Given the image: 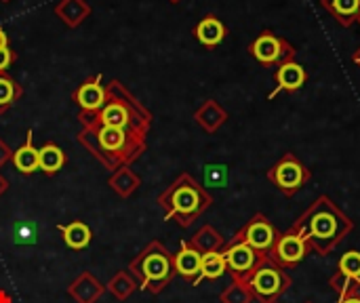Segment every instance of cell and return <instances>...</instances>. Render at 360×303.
Instances as JSON below:
<instances>
[{"label":"cell","instance_id":"obj_1","mask_svg":"<svg viewBox=\"0 0 360 303\" xmlns=\"http://www.w3.org/2000/svg\"><path fill=\"white\" fill-rule=\"evenodd\" d=\"M78 120L82 124V131L76 137L78 143L110 171L133 165L146 152V137L133 135L116 127L99 124L82 112Z\"/></svg>","mask_w":360,"mask_h":303},{"label":"cell","instance_id":"obj_2","mask_svg":"<svg viewBox=\"0 0 360 303\" xmlns=\"http://www.w3.org/2000/svg\"><path fill=\"white\" fill-rule=\"evenodd\" d=\"M82 114L99 124L116 127L139 137H146L152 127V114L118 80L105 84V101L97 112H82Z\"/></svg>","mask_w":360,"mask_h":303},{"label":"cell","instance_id":"obj_3","mask_svg":"<svg viewBox=\"0 0 360 303\" xmlns=\"http://www.w3.org/2000/svg\"><path fill=\"white\" fill-rule=\"evenodd\" d=\"M156 202L165 211L167 221L175 219L181 228H188L211 207L213 198L192 175L184 173L158 194Z\"/></svg>","mask_w":360,"mask_h":303},{"label":"cell","instance_id":"obj_4","mask_svg":"<svg viewBox=\"0 0 360 303\" xmlns=\"http://www.w3.org/2000/svg\"><path fill=\"white\" fill-rule=\"evenodd\" d=\"M129 272L139 283V287L152 295L162 293L173 281V276L177 274L173 266V255L167 251V247L160 240H152L129 264Z\"/></svg>","mask_w":360,"mask_h":303},{"label":"cell","instance_id":"obj_5","mask_svg":"<svg viewBox=\"0 0 360 303\" xmlns=\"http://www.w3.org/2000/svg\"><path fill=\"white\" fill-rule=\"evenodd\" d=\"M306 224L300 230L308 245H312L316 251L325 253L331 247L340 243V238L352 228L348 217H344L327 198H321L304 217Z\"/></svg>","mask_w":360,"mask_h":303},{"label":"cell","instance_id":"obj_6","mask_svg":"<svg viewBox=\"0 0 360 303\" xmlns=\"http://www.w3.org/2000/svg\"><path fill=\"white\" fill-rule=\"evenodd\" d=\"M251 55L262 65H281L285 61L295 59V49L281 36H276L270 30H264L253 42H251Z\"/></svg>","mask_w":360,"mask_h":303},{"label":"cell","instance_id":"obj_7","mask_svg":"<svg viewBox=\"0 0 360 303\" xmlns=\"http://www.w3.org/2000/svg\"><path fill=\"white\" fill-rule=\"evenodd\" d=\"M245 285L249 287L251 295L259 297L262 302L270 303L285 291V287L289 285V281H287V276L281 272V268L270 266V264H262V266L247 278Z\"/></svg>","mask_w":360,"mask_h":303},{"label":"cell","instance_id":"obj_8","mask_svg":"<svg viewBox=\"0 0 360 303\" xmlns=\"http://www.w3.org/2000/svg\"><path fill=\"white\" fill-rule=\"evenodd\" d=\"M224 257H226L228 270L232 272V276L238 283H247V278L264 264V255L259 251H255L247 243H238V240H234L224 251Z\"/></svg>","mask_w":360,"mask_h":303},{"label":"cell","instance_id":"obj_9","mask_svg":"<svg viewBox=\"0 0 360 303\" xmlns=\"http://www.w3.org/2000/svg\"><path fill=\"white\" fill-rule=\"evenodd\" d=\"M270 179L285 194H295L310 179V171L293 154H287L274 165V169L270 171Z\"/></svg>","mask_w":360,"mask_h":303},{"label":"cell","instance_id":"obj_10","mask_svg":"<svg viewBox=\"0 0 360 303\" xmlns=\"http://www.w3.org/2000/svg\"><path fill=\"white\" fill-rule=\"evenodd\" d=\"M276 238L278 236H276L272 224L264 215H257L255 219H251L240 230V234L236 236L238 243H247L249 247H253L259 253H270L272 247H274V243H276Z\"/></svg>","mask_w":360,"mask_h":303},{"label":"cell","instance_id":"obj_11","mask_svg":"<svg viewBox=\"0 0 360 303\" xmlns=\"http://www.w3.org/2000/svg\"><path fill=\"white\" fill-rule=\"evenodd\" d=\"M308 251V243L302 232H289L281 238H276L272 247V259L281 266H293L304 259Z\"/></svg>","mask_w":360,"mask_h":303},{"label":"cell","instance_id":"obj_12","mask_svg":"<svg viewBox=\"0 0 360 303\" xmlns=\"http://www.w3.org/2000/svg\"><path fill=\"white\" fill-rule=\"evenodd\" d=\"M101 74H93L89 76L72 95V99L76 101V105L80 108V112H97L103 101H105V86L101 84Z\"/></svg>","mask_w":360,"mask_h":303},{"label":"cell","instance_id":"obj_13","mask_svg":"<svg viewBox=\"0 0 360 303\" xmlns=\"http://www.w3.org/2000/svg\"><path fill=\"white\" fill-rule=\"evenodd\" d=\"M105 291V285H101L91 272H80L68 287L70 297L76 303H95Z\"/></svg>","mask_w":360,"mask_h":303},{"label":"cell","instance_id":"obj_14","mask_svg":"<svg viewBox=\"0 0 360 303\" xmlns=\"http://www.w3.org/2000/svg\"><path fill=\"white\" fill-rule=\"evenodd\" d=\"M200 264H202V255L190 245V243H184L179 253L173 257V266H175V272L192 283L198 281L200 276Z\"/></svg>","mask_w":360,"mask_h":303},{"label":"cell","instance_id":"obj_15","mask_svg":"<svg viewBox=\"0 0 360 303\" xmlns=\"http://www.w3.org/2000/svg\"><path fill=\"white\" fill-rule=\"evenodd\" d=\"M226 34H228L226 25H224L215 15L202 17V19L196 23V27H194L196 40H198L200 44H205V46H217V44H221L224 38H226Z\"/></svg>","mask_w":360,"mask_h":303},{"label":"cell","instance_id":"obj_16","mask_svg":"<svg viewBox=\"0 0 360 303\" xmlns=\"http://www.w3.org/2000/svg\"><path fill=\"white\" fill-rule=\"evenodd\" d=\"M274 78H276L281 91H297V89L304 86L308 74H306L304 65H300L295 59H291V61H285V63L278 65Z\"/></svg>","mask_w":360,"mask_h":303},{"label":"cell","instance_id":"obj_17","mask_svg":"<svg viewBox=\"0 0 360 303\" xmlns=\"http://www.w3.org/2000/svg\"><path fill=\"white\" fill-rule=\"evenodd\" d=\"M53 11L68 27L80 25L91 15V6L84 0H59L53 6Z\"/></svg>","mask_w":360,"mask_h":303},{"label":"cell","instance_id":"obj_18","mask_svg":"<svg viewBox=\"0 0 360 303\" xmlns=\"http://www.w3.org/2000/svg\"><path fill=\"white\" fill-rule=\"evenodd\" d=\"M108 183H110V188H112L120 198H129V196L141 186V179H139V175H137L131 167H120V169L112 171Z\"/></svg>","mask_w":360,"mask_h":303},{"label":"cell","instance_id":"obj_19","mask_svg":"<svg viewBox=\"0 0 360 303\" xmlns=\"http://www.w3.org/2000/svg\"><path fill=\"white\" fill-rule=\"evenodd\" d=\"M323 6L346 27L360 17V0H323Z\"/></svg>","mask_w":360,"mask_h":303},{"label":"cell","instance_id":"obj_20","mask_svg":"<svg viewBox=\"0 0 360 303\" xmlns=\"http://www.w3.org/2000/svg\"><path fill=\"white\" fill-rule=\"evenodd\" d=\"M59 232L63 236V243L74 251H82L91 245V230L82 221H72L68 226H59Z\"/></svg>","mask_w":360,"mask_h":303},{"label":"cell","instance_id":"obj_21","mask_svg":"<svg viewBox=\"0 0 360 303\" xmlns=\"http://www.w3.org/2000/svg\"><path fill=\"white\" fill-rule=\"evenodd\" d=\"M196 122L205 131L213 133V131H217L226 122V112H224V108L217 101L209 99L207 103H202V108L196 110Z\"/></svg>","mask_w":360,"mask_h":303},{"label":"cell","instance_id":"obj_22","mask_svg":"<svg viewBox=\"0 0 360 303\" xmlns=\"http://www.w3.org/2000/svg\"><path fill=\"white\" fill-rule=\"evenodd\" d=\"M11 160H13L15 169L21 171V173H34V171H38V150L32 143V131H27L25 143L13 152V158Z\"/></svg>","mask_w":360,"mask_h":303},{"label":"cell","instance_id":"obj_23","mask_svg":"<svg viewBox=\"0 0 360 303\" xmlns=\"http://www.w3.org/2000/svg\"><path fill=\"white\" fill-rule=\"evenodd\" d=\"M65 165V154L59 146L55 143H46L38 150V169L44 171L46 175H55L57 171H61Z\"/></svg>","mask_w":360,"mask_h":303},{"label":"cell","instance_id":"obj_24","mask_svg":"<svg viewBox=\"0 0 360 303\" xmlns=\"http://www.w3.org/2000/svg\"><path fill=\"white\" fill-rule=\"evenodd\" d=\"M137 287H139V283L131 276V272H129V270H120V272H118V274H114V276L110 278V283L105 285V289H108V291H110L118 302L129 299Z\"/></svg>","mask_w":360,"mask_h":303},{"label":"cell","instance_id":"obj_25","mask_svg":"<svg viewBox=\"0 0 360 303\" xmlns=\"http://www.w3.org/2000/svg\"><path fill=\"white\" fill-rule=\"evenodd\" d=\"M190 245H192L200 255H205V253H215V251H219L221 245H224V240H221L219 232H215L211 226H205L202 230L196 232V236H192Z\"/></svg>","mask_w":360,"mask_h":303},{"label":"cell","instance_id":"obj_26","mask_svg":"<svg viewBox=\"0 0 360 303\" xmlns=\"http://www.w3.org/2000/svg\"><path fill=\"white\" fill-rule=\"evenodd\" d=\"M228 270L226 266V257L224 253L215 251V253H205L202 255V264H200V276L194 285H198L202 278H209V281H215L219 276H224V272Z\"/></svg>","mask_w":360,"mask_h":303},{"label":"cell","instance_id":"obj_27","mask_svg":"<svg viewBox=\"0 0 360 303\" xmlns=\"http://www.w3.org/2000/svg\"><path fill=\"white\" fill-rule=\"evenodd\" d=\"M23 95V89L19 82H15L11 76H6L4 72L0 74V114H4L15 101H19Z\"/></svg>","mask_w":360,"mask_h":303},{"label":"cell","instance_id":"obj_28","mask_svg":"<svg viewBox=\"0 0 360 303\" xmlns=\"http://www.w3.org/2000/svg\"><path fill=\"white\" fill-rule=\"evenodd\" d=\"M228 181V167L224 165H209L205 169V183L213 188H224Z\"/></svg>","mask_w":360,"mask_h":303},{"label":"cell","instance_id":"obj_29","mask_svg":"<svg viewBox=\"0 0 360 303\" xmlns=\"http://www.w3.org/2000/svg\"><path fill=\"white\" fill-rule=\"evenodd\" d=\"M340 272L346 278H359L360 276V253L359 251H350L342 257L340 262Z\"/></svg>","mask_w":360,"mask_h":303},{"label":"cell","instance_id":"obj_30","mask_svg":"<svg viewBox=\"0 0 360 303\" xmlns=\"http://www.w3.org/2000/svg\"><path fill=\"white\" fill-rule=\"evenodd\" d=\"M221 302L224 303H249L251 302V291L247 289L245 283H238L234 287H230L224 295H221Z\"/></svg>","mask_w":360,"mask_h":303},{"label":"cell","instance_id":"obj_31","mask_svg":"<svg viewBox=\"0 0 360 303\" xmlns=\"http://www.w3.org/2000/svg\"><path fill=\"white\" fill-rule=\"evenodd\" d=\"M15 243L17 245H34L36 243V228L32 224H21L15 228Z\"/></svg>","mask_w":360,"mask_h":303},{"label":"cell","instance_id":"obj_32","mask_svg":"<svg viewBox=\"0 0 360 303\" xmlns=\"http://www.w3.org/2000/svg\"><path fill=\"white\" fill-rule=\"evenodd\" d=\"M13 61H15V53H13L8 46H2V49H0V74H2Z\"/></svg>","mask_w":360,"mask_h":303},{"label":"cell","instance_id":"obj_33","mask_svg":"<svg viewBox=\"0 0 360 303\" xmlns=\"http://www.w3.org/2000/svg\"><path fill=\"white\" fill-rule=\"evenodd\" d=\"M11 158H13V150H11V148L0 139V169H2Z\"/></svg>","mask_w":360,"mask_h":303},{"label":"cell","instance_id":"obj_34","mask_svg":"<svg viewBox=\"0 0 360 303\" xmlns=\"http://www.w3.org/2000/svg\"><path fill=\"white\" fill-rule=\"evenodd\" d=\"M6 190H8V181H6V177L0 175V196L6 194Z\"/></svg>","mask_w":360,"mask_h":303},{"label":"cell","instance_id":"obj_35","mask_svg":"<svg viewBox=\"0 0 360 303\" xmlns=\"http://www.w3.org/2000/svg\"><path fill=\"white\" fill-rule=\"evenodd\" d=\"M2 46H8V40H6V34H4V30L0 27V49Z\"/></svg>","mask_w":360,"mask_h":303},{"label":"cell","instance_id":"obj_36","mask_svg":"<svg viewBox=\"0 0 360 303\" xmlns=\"http://www.w3.org/2000/svg\"><path fill=\"white\" fill-rule=\"evenodd\" d=\"M0 303H13L11 295H8L6 291H0Z\"/></svg>","mask_w":360,"mask_h":303},{"label":"cell","instance_id":"obj_37","mask_svg":"<svg viewBox=\"0 0 360 303\" xmlns=\"http://www.w3.org/2000/svg\"><path fill=\"white\" fill-rule=\"evenodd\" d=\"M354 61H356V65H359V67H360V49H359V51H356V53H354Z\"/></svg>","mask_w":360,"mask_h":303},{"label":"cell","instance_id":"obj_38","mask_svg":"<svg viewBox=\"0 0 360 303\" xmlns=\"http://www.w3.org/2000/svg\"><path fill=\"white\" fill-rule=\"evenodd\" d=\"M344 303H360V299L359 297H348V299H346Z\"/></svg>","mask_w":360,"mask_h":303},{"label":"cell","instance_id":"obj_39","mask_svg":"<svg viewBox=\"0 0 360 303\" xmlns=\"http://www.w3.org/2000/svg\"><path fill=\"white\" fill-rule=\"evenodd\" d=\"M171 2H173V4H177V2H181V0H171Z\"/></svg>","mask_w":360,"mask_h":303},{"label":"cell","instance_id":"obj_40","mask_svg":"<svg viewBox=\"0 0 360 303\" xmlns=\"http://www.w3.org/2000/svg\"><path fill=\"white\" fill-rule=\"evenodd\" d=\"M2 2H11V0H2Z\"/></svg>","mask_w":360,"mask_h":303},{"label":"cell","instance_id":"obj_41","mask_svg":"<svg viewBox=\"0 0 360 303\" xmlns=\"http://www.w3.org/2000/svg\"><path fill=\"white\" fill-rule=\"evenodd\" d=\"M359 23H360V17H359Z\"/></svg>","mask_w":360,"mask_h":303}]
</instances>
